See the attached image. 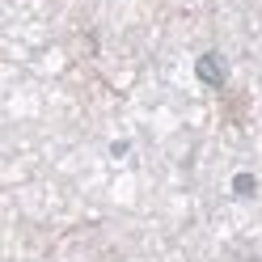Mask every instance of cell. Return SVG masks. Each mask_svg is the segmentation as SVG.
Here are the masks:
<instances>
[{
    "label": "cell",
    "mask_w": 262,
    "mask_h": 262,
    "mask_svg": "<svg viewBox=\"0 0 262 262\" xmlns=\"http://www.w3.org/2000/svg\"><path fill=\"white\" fill-rule=\"evenodd\" d=\"M194 76L203 80L207 89H224V80H228V63L220 51H203L199 59H194Z\"/></svg>",
    "instance_id": "6da1fadb"
},
{
    "label": "cell",
    "mask_w": 262,
    "mask_h": 262,
    "mask_svg": "<svg viewBox=\"0 0 262 262\" xmlns=\"http://www.w3.org/2000/svg\"><path fill=\"white\" fill-rule=\"evenodd\" d=\"M233 194L237 199H254L258 194V178L254 173H233Z\"/></svg>",
    "instance_id": "7a4b0ae2"
}]
</instances>
